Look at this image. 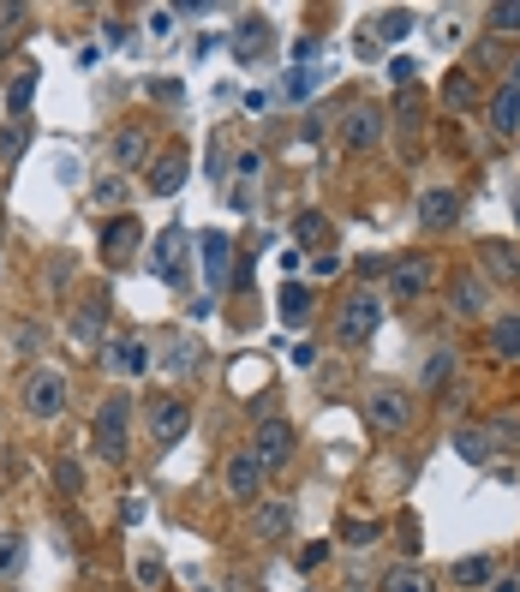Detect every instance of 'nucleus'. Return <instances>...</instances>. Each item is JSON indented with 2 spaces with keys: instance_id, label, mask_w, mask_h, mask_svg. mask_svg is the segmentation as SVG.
Instances as JSON below:
<instances>
[{
  "instance_id": "1",
  "label": "nucleus",
  "mask_w": 520,
  "mask_h": 592,
  "mask_svg": "<svg viewBox=\"0 0 520 592\" xmlns=\"http://www.w3.org/2000/svg\"><path fill=\"white\" fill-rule=\"evenodd\" d=\"M91 449H96L108 467H121V461H126V449H132V402H126V395H108V402L96 407Z\"/></svg>"
},
{
  "instance_id": "2",
  "label": "nucleus",
  "mask_w": 520,
  "mask_h": 592,
  "mask_svg": "<svg viewBox=\"0 0 520 592\" xmlns=\"http://www.w3.org/2000/svg\"><path fill=\"white\" fill-rule=\"evenodd\" d=\"M19 407L31 413V419H61L66 413V377L54 372V365H31L19 383Z\"/></svg>"
},
{
  "instance_id": "3",
  "label": "nucleus",
  "mask_w": 520,
  "mask_h": 592,
  "mask_svg": "<svg viewBox=\"0 0 520 592\" xmlns=\"http://www.w3.org/2000/svg\"><path fill=\"white\" fill-rule=\"evenodd\" d=\"M365 425L377 437H401L413 425V395L401 390V383H377V390L365 395Z\"/></svg>"
},
{
  "instance_id": "4",
  "label": "nucleus",
  "mask_w": 520,
  "mask_h": 592,
  "mask_svg": "<svg viewBox=\"0 0 520 592\" xmlns=\"http://www.w3.org/2000/svg\"><path fill=\"white\" fill-rule=\"evenodd\" d=\"M377 323H383V300H377V293H353V300L335 312L330 330H335L341 347H365L371 335H377Z\"/></svg>"
},
{
  "instance_id": "5",
  "label": "nucleus",
  "mask_w": 520,
  "mask_h": 592,
  "mask_svg": "<svg viewBox=\"0 0 520 592\" xmlns=\"http://www.w3.org/2000/svg\"><path fill=\"white\" fill-rule=\"evenodd\" d=\"M383 132H389V114H383L377 102H353L347 121H341V144H347L353 156H365L383 144Z\"/></svg>"
},
{
  "instance_id": "6",
  "label": "nucleus",
  "mask_w": 520,
  "mask_h": 592,
  "mask_svg": "<svg viewBox=\"0 0 520 592\" xmlns=\"http://www.w3.org/2000/svg\"><path fill=\"white\" fill-rule=\"evenodd\" d=\"M144 425H150V437L162 443V449H174V443L191 432V407L180 402V395H156V402H144Z\"/></svg>"
},
{
  "instance_id": "7",
  "label": "nucleus",
  "mask_w": 520,
  "mask_h": 592,
  "mask_svg": "<svg viewBox=\"0 0 520 592\" xmlns=\"http://www.w3.org/2000/svg\"><path fill=\"white\" fill-rule=\"evenodd\" d=\"M430 288H437V258H395L389 263V293H395L401 305L425 300Z\"/></svg>"
},
{
  "instance_id": "8",
  "label": "nucleus",
  "mask_w": 520,
  "mask_h": 592,
  "mask_svg": "<svg viewBox=\"0 0 520 592\" xmlns=\"http://www.w3.org/2000/svg\"><path fill=\"white\" fill-rule=\"evenodd\" d=\"M293 449H300V437H293V425L288 419H275V413H270V419H258V437H251V455H258V461L263 467H288L293 461Z\"/></svg>"
},
{
  "instance_id": "9",
  "label": "nucleus",
  "mask_w": 520,
  "mask_h": 592,
  "mask_svg": "<svg viewBox=\"0 0 520 592\" xmlns=\"http://www.w3.org/2000/svg\"><path fill=\"white\" fill-rule=\"evenodd\" d=\"M263 472H270V467H263L251 449H240V455H228V461H221V485H228V497H233V502H258Z\"/></svg>"
},
{
  "instance_id": "10",
  "label": "nucleus",
  "mask_w": 520,
  "mask_h": 592,
  "mask_svg": "<svg viewBox=\"0 0 520 592\" xmlns=\"http://www.w3.org/2000/svg\"><path fill=\"white\" fill-rule=\"evenodd\" d=\"M449 312L460 323H472V318H485L490 312V276H472V270H460L449 281Z\"/></svg>"
},
{
  "instance_id": "11",
  "label": "nucleus",
  "mask_w": 520,
  "mask_h": 592,
  "mask_svg": "<svg viewBox=\"0 0 520 592\" xmlns=\"http://www.w3.org/2000/svg\"><path fill=\"white\" fill-rule=\"evenodd\" d=\"M138 246H144V221L138 216H114L108 228H102V263H114V270H121Z\"/></svg>"
},
{
  "instance_id": "12",
  "label": "nucleus",
  "mask_w": 520,
  "mask_h": 592,
  "mask_svg": "<svg viewBox=\"0 0 520 592\" xmlns=\"http://www.w3.org/2000/svg\"><path fill=\"white\" fill-rule=\"evenodd\" d=\"M102 360H108V372H121V377H144L150 372V342H144V335H114V342L102 347Z\"/></svg>"
},
{
  "instance_id": "13",
  "label": "nucleus",
  "mask_w": 520,
  "mask_h": 592,
  "mask_svg": "<svg viewBox=\"0 0 520 592\" xmlns=\"http://www.w3.org/2000/svg\"><path fill=\"white\" fill-rule=\"evenodd\" d=\"M490 132L497 138H514L520 132V84H497V96H490Z\"/></svg>"
},
{
  "instance_id": "14",
  "label": "nucleus",
  "mask_w": 520,
  "mask_h": 592,
  "mask_svg": "<svg viewBox=\"0 0 520 592\" xmlns=\"http://www.w3.org/2000/svg\"><path fill=\"white\" fill-rule=\"evenodd\" d=\"M144 156H150V132H144V126H121V132H114V168H121V174H138Z\"/></svg>"
},
{
  "instance_id": "15",
  "label": "nucleus",
  "mask_w": 520,
  "mask_h": 592,
  "mask_svg": "<svg viewBox=\"0 0 520 592\" xmlns=\"http://www.w3.org/2000/svg\"><path fill=\"white\" fill-rule=\"evenodd\" d=\"M455 216H460V191L430 186L419 198V221H425V228H455Z\"/></svg>"
},
{
  "instance_id": "16",
  "label": "nucleus",
  "mask_w": 520,
  "mask_h": 592,
  "mask_svg": "<svg viewBox=\"0 0 520 592\" xmlns=\"http://www.w3.org/2000/svg\"><path fill=\"white\" fill-rule=\"evenodd\" d=\"M479 258L490 281H520V246L514 240H479Z\"/></svg>"
},
{
  "instance_id": "17",
  "label": "nucleus",
  "mask_w": 520,
  "mask_h": 592,
  "mask_svg": "<svg viewBox=\"0 0 520 592\" xmlns=\"http://www.w3.org/2000/svg\"><path fill=\"white\" fill-rule=\"evenodd\" d=\"M449 581H455V586H467V592L490 586V581H497V557H490V551H472V557H460L455 569H449Z\"/></svg>"
},
{
  "instance_id": "18",
  "label": "nucleus",
  "mask_w": 520,
  "mask_h": 592,
  "mask_svg": "<svg viewBox=\"0 0 520 592\" xmlns=\"http://www.w3.org/2000/svg\"><path fill=\"white\" fill-rule=\"evenodd\" d=\"M455 455H460V461H472V467H485L490 455H497L490 425H460V432H455Z\"/></svg>"
},
{
  "instance_id": "19",
  "label": "nucleus",
  "mask_w": 520,
  "mask_h": 592,
  "mask_svg": "<svg viewBox=\"0 0 520 592\" xmlns=\"http://www.w3.org/2000/svg\"><path fill=\"white\" fill-rule=\"evenodd\" d=\"M180 258H186V228H168L156 240V276L162 281H180Z\"/></svg>"
},
{
  "instance_id": "20",
  "label": "nucleus",
  "mask_w": 520,
  "mask_h": 592,
  "mask_svg": "<svg viewBox=\"0 0 520 592\" xmlns=\"http://www.w3.org/2000/svg\"><path fill=\"white\" fill-rule=\"evenodd\" d=\"M180 180H186V150H168L156 162V174H150V191H156V198H174Z\"/></svg>"
},
{
  "instance_id": "21",
  "label": "nucleus",
  "mask_w": 520,
  "mask_h": 592,
  "mask_svg": "<svg viewBox=\"0 0 520 592\" xmlns=\"http://www.w3.org/2000/svg\"><path fill=\"white\" fill-rule=\"evenodd\" d=\"M490 353L497 360H520V312H502L490 323Z\"/></svg>"
},
{
  "instance_id": "22",
  "label": "nucleus",
  "mask_w": 520,
  "mask_h": 592,
  "mask_svg": "<svg viewBox=\"0 0 520 592\" xmlns=\"http://www.w3.org/2000/svg\"><path fill=\"white\" fill-rule=\"evenodd\" d=\"M258 532L263 539H288L293 532V502H258Z\"/></svg>"
},
{
  "instance_id": "23",
  "label": "nucleus",
  "mask_w": 520,
  "mask_h": 592,
  "mask_svg": "<svg viewBox=\"0 0 520 592\" xmlns=\"http://www.w3.org/2000/svg\"><path fill=\"white\" fill-rule=\"evenodd\" d=\"M102 323H108V300L96 293L91 305H79V318H72V335H79V342H96V335H102Z\"/></svg>"
},
{
  "instance_id": "24",
  "label": "nucleus",
  "mask_w": 520,
  "mask_h": 592,
  "mask_svg": "<svg viewBox=\"0 0 520 592\" xmlns=\"http://www.w3.org/2000/svg\"><path fill=\"white\" fill-rule=\"evenodd\" d=\"M198 360H204L198 342H186V335H180V342H168V360H162V372H168V377H191V372H198Z\"/></svg>"
},
{
  "instance_id": "25",
  "label": "nucleus",
  "mask_w": 520,
  "mask_h": 592,
  "mask_svg": "<svg viewBox=\"0 0 520 592\" xmlns=\"http://www.w3.org/2000/svg\"><path fill=\"white\" fill-rule=\"evenodd\" d=\"M383 592H430V574L419 569V562H401V569L383 574Z\"/></svg>"
},
{
  "instance_id": "26",
  "label": "nucleus",
  "mask_w": 520,
  "mask_h": 592,
  "mask_svg": "<svg viewBox=\"0 0 520 592\" xmlns=\"http://www.w3.org/2000/svg\"><path fill=\"white\" fill-rule=\"evenodd\" d=\"M443 102H449V108H472V102H479V79H472V72H449Z\"/></svg>"
},
{
  "instance_id": "27",
  "label": "nucleus",
  "mask_w": 520,
  "mask_h": 592,
  "mask_svg": "<svg viewBox=\"0 0 520 592\" xmlns=\"http://www.w3.org/2000/svg\"><path fill=\"white\" fill-rule=\"evenodd\" d=\"M204 270H210V281H228V233H204Z\"/></svg>"
},
{
  "instance_id": "28",
  "label": "nucleus",
  "mask_w": 520,
  "mask_h": 592,
  "mask_svg": "<svg viewBox=\"0 0 520 592\" xmlns=\"http://www.w3.org/2000/svg\"><path fill=\"white\" fill-rule=\"evenodd\" d=\"M31 96H37V72L24 66L19 79L7 84V108H12V121H24V108H31Z\"/></svg>"
},
{
  "instance_id": "29",
  "label": "nucleus",
  "mask_w": 520,
  "mask_h": 592,
  "mask_svg": "<svg viewBox=\"0 0 520 592\" xmlns=\"http://www.w3.org/2000/svg\"><path fill=\"white\" fill-rule=\"evenodd\" d=\"M449 377H455V353H449V347H437V353H430V365H425V377H419V383H425V395H437Z\"/></svg>"
},
{
  "instance_id": "30",
  "label": "nucleus",
  "mask_w": 520,
  "mask_h": 592,
  "mask_svg": "<svg viewBox=\"0 0 520 592\" xmlns=\"http://www.w3.org/2000/svg\"><path fill=\"white\" fill-rule=\"evenodd\" d=\"M263 42H270V24H263V19H246V24H240V37H233V54H240V61H251Z\"/></svg>"
},
{
  "instance_id": "31",
  "label": "nucleus",
  "mask_w": 520,
  "mask_h": 592,
  "mask_svg": "<svg viewBox=\"0 0 520 592\" xmlns=\"http://www.w3.org/2000/svg\"><path fill=\"white\" fill-rule=\"evenodd\" d=\"M24 144H31V121H7V132H0V162H19Z\"/></svg>"
},
{
  "instance_id": "32",
  "label": "nucleus",
  "mask_w": 520,
  "mask_h": 592,
  "mask_svg": "<svg viewBox=\"0 0 520 592\" xmlns=\"http://www.w3.org/2000/svg\"><path fill=\"white\" fill-rule=\"evenodd\" d=\"M305 318H311V293L305 288H281V323H293V330H300Z\"/></svg>"
},
{
  "instance_id": "33",
  "label": "nucleus",
  "mask_w": 520,
  "mask_h": 592,
  "mask_svg": "<svg viewBox=\"0 0 520 592\" xmlns=\"http://www.w3.org/2000/svg\"><path fill=\"white\" fill-rule=\"evenodd\" d=\"M19 569H24V539L19 532H0V581H12Z\"/></svg>"
},
{
  "instance_id": "34",
  "label": "nucleus",
  "mask_w": 520,
  "mask_h": 592,
  "mask_svg": "<svg viewBox=\"0 0 520 592\" xmlns=\"http://www.w3.org/2000/svg\"><path fill=\"white\" fill-rule=\"evenodd\" d=\"M54 485H61V497H79V491H84V467H79V455H61V461H54Z\"/></svg>"
},
{
  "instance_id": "35",
  "label": "nucleus",
  "mask_w": 520,
  "mask_h": 592,
  "mask_svg": "<svg viewBox=\"0 0 520 592\" xmlns=\"http://www.w3.org/2000/svg\"><path fill=\"white\" fill-rule=\"evenodd\" d=\"M24 24H31V7H0V54L12 49V37H24Z\"/></svg>"
},
{
  "instance_id": "36",
  "label": "nucleus",
  "mask_w": 520,
  "mask_h": 592,
  "mask_svg": "<svg viewBox=\"0 0 520 592\" xmlns=\"http://www.w3.org/2000/svg\"><path fill=\"white\" fill-rule=\"evenodd\" d=\"M318 84H323V72H318V66H300V72L288 79V91H281V96H288V102H300V96L318 91Z\"/></svg>"
},
{
  "instance_id": "37",
  "label": "nucleus",
  "mask_w": 520,
  "mask_h": 592,
  "mask_svg": "<svg viewBox=\"0 0 520 592\" xmlns=\"http://www.w3.org/2000/svg\"><path fill=\"white\" fill-rule=\"evenodd\" d=\"M490 31H502V37H520V7H514V0H502V7H490Z\"/></svg>"
},
{
  "instance_id": "38",
  "label": "nucleus",
  "mask_w": 520,
  "mask_h": 592,
  "mask_svg": "<svg viewBox=\"0 0 520 592\" xmlns=\"http://www.w3.org/2000/svg\"><path fill=\"white\" fill-rule=\"evenodd\" d=\"M377 24H383V37H389V42H401V37L413 31V19H407V12H383Z\"/></svg>"
},
{
  "instance_id": "39",
  "label": "nucleus",
  "mask_w": 520,
  "mask_h": 592,
  "mask_svg": "<svg viewBox=\"0 0 520 592\" xmlns=\"http://www.w3.org/2000/svg\"><path fill=\"white\" fill-rule=\"evenodd\" d=\"M323 562H330V539H318V544H305V551H300V569H305V574L323 569Z\"/></svg>"
},
{
  "instance_id": "40",
  "label": "nucleus",
  "mask_w": 520,
  "mask_h": 592,
  "mask_svg": "<svg viewBox=\"0 0 520 592\" xmlns=\"http://www.w3.org/2000/svg\"><path fill=\"white\" fill-rule=\"evenodd\" d=\"M293 233H300V240H323V221H318V210H305L300 221H293Z\"/></svg>"
},
{
  "instance_id": "41",
  "label": "nucleus",
  "mask_w": 520,
  "mask_h": 592,
  "mask_svg": "<svg viewBox=\"0 0 520 592\" xmlns=\"http://www.w3.org/2000/svg\"><path fill=\"white\" fill-rule=\"evenodd\" d=\"M233 174H240V180L251 186V180L263 174V156H258V150H246V156H240V168H233Z\"/></svg>"
},
{
  "instance_id": "42",
  "label": "nucleus",
  "mask_w": 520,
  "mask_h": 592,
  "mask_svg": "<svg viewBox=\"0 0 520 592\" xmlns=\"http://www.w3.org/2000/svg\"><path fill=\"white\" fill-rule=\"evenodd\" d=\"M389 263H395V258H360V276H365V281H377V276L389 281Z\"/></svg>"
},
{
  "instance_id": "43",
  "label": "nucleus",
  "mask_w": 520,
  "mask_h": 592,
  "mask_svg": "<svg viewBox=\"0 0 520 592\" xmlns=\"http://www.w3.org/2000/svg\"><path fill=\"white\" fill-rule=\"evenodd\" d=\"M144 521V497H121V527H138Z\"/></svg>"
},
{
  "instance_id": "44",
  "label": "nucleus",
  "mask_w": 520,
  "mask_h": 592,
  "mask_svg": "<svg viewBox=\"0 0 520 592\" xmlns=\"http://www.w3.org/2000/svg\"><path fill=\"white\" fill-rule=\"evenodd\" d=\"M377 539H383V527H365V521L347 527V544H377Z\"/></svg>"
},
{
  "instance_id": "45",
  "label": "nucleus",
  "mask_w": 520,
  "mask_h": 592,
  "mask_svg": "<svg viewBox=\"0 0 520 592\" xmlns=\"http://www.w3.org/2000/svg\"><path fill=\"white\" fill-rule=\"evenodd\" d=\"M150 37H174V12H150Z\"/></svg>"
},
{
  "instance_id": "46",
  "label": "nucleus",
  "mask_w": 520,
  "mask_h": 592,
  "mask_svg": "<svg viewBox=\"0 0 520 592\" xmlns=\"http://www.w3.org/2000/svg\"><path fill=\"white\" fill-rule=\"evenodd\" d=\"M91 198H96V204H114V198H121V180H102V186L91 191Z\"/></svg>"
},
{
  "instance_id": "47",
  "label": "nucleus",
  "mask_w": 520,
  "mask_h": 592,
  "mask_svg": "<svg viewBox=\"0 0 520 592\" xmlns=\"http://www.w3.org/2000/svg\"><path fill=\"white\" fill-rule=\"evenodd\" d=\"M413 72H419L413 61H395V66H389V79H395V84H413Z\"/></svg>"
},
{
  "instance_id": "48",
  "label": "nucleus",
  "mask_w": 520,
  "mask_h": 592,
  "mask_svg": "<svg viewBox=\"0 0 520 592\" xmlns=\"http://www.w3.org/2000/svg\"><path fill=\"white\" fill-rule=\"evenodd\" d=\"M485 592H520V574H497V581H490Z\"/></svg>"
},
{
  "instance_id": "49",
  "label": "nucleus",
  "mask_w": 520,
  "mask_h": 592,
  "mask_svg": "<svg viewBox=\"0 0 520 592\" xmlns=\"http://www.w3.org/2000/svg\"><path fill=\"white\" fill-rule=\"evenodd\" d=\"M514 84H520V61H514Z\"/></svg>"
},
{
  "instance_id": "50",
  "label": "nucleus",
  "mask_w": 520,
  "mask_h": 592,
  "mask_svg": "<svg viewBox=\"0 0 520 592\" xmlns=\"http://www.w3.org/2000/svg\"><path fill=\"white\" fill-rule=\"evenodd\" d=\"M0 592H19V586H0Z\"/></svg>"
}]
</instances>
